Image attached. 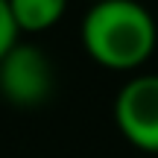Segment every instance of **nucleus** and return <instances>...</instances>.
Listing matches in <instances>:
<instances>
[{"instance_id": "1", "label": "nucleus", "mask_w": 158, "mask_h": 158, "mask_svg": "<svg viewBox=\"0 0 158 158\" xmlns=\"http://www.w3.org/2000/svg\"><path fill=\"white\" fill-rule=\"evenodd\" d=\"M155 18L138 0H97L82 21V47L108 70H135L152 56Z\"/></svg>"}, {"instance_id": "2", "label": "nucleus", "mask_w": 158, "mask_h": 158, "mask_svg": "<svg viewBox=\"0 0 158 158\" xmlns=\"http://www.w3.org/2000/svg\"><path fill=\"white\" fill-rule=\"evenodd\" d=\"M56 76L53 62L35 44L18 41L0 59V97L18 108H35L50 100Z\"/></svg>"}, {"instance_id": "3", "label": "nucleus", "mask_w": 158, "mask_h": 158, "mask_svg": "<svg viewBox=\"0 0 158 158\" xmlns=\"http://www.w3.org/2000/svg\"><path fill=\"white\" fill-rule=\"evenodd\" d=\"M117 129L132 147L158 152V73L132 76L114 100Z\"/></svg>"}, {"instance_id": "4", "label": "nucleus", "mask_w": 158, "mask_h": 158, "mask_svg": "<svg viewBox=\"0 0 158 158\" xmlns=\"http://www.w3.org/2000/svg\"><path fill=\"white\" fill-rule=\"evenodd\" d=\"M9 9L21 32H44L62 21L68 0H9Z\"/></svg>"}, {"instance_id": "5", "label": "nucleus", "mask_w": 158, "mask_h": 158, "mask_svg": "<svg viewBox=\"0 0 158 158\" xmlns=\"http://www.w3.org/2000/svg\"><path fill=\"white\" fill-rule=\"evenodd\" d=\"M18 35H21V29H18L15 18H12L9 0H0V59L18 44Z\"/></svg>"}, {"instance_id": "6", "label": "nucleus", "mask_w": 158, "mask_h": 158, "mask_svg": "<svg viewBox=\"0 0 158 158\" xmlns=\"http://www.w3.org/2000/svg\"><path fill=\"white\" fill-rule=\"evenodd\" d=\"M94 3H97V0H94Z\"/></svg>"}]
</instances>
